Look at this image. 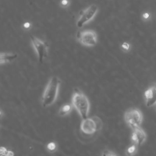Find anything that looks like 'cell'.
I'll use <instances>...</instances> for the list:
<instances>
[{
  "instance_id": "1",
  "label": "cell",
  "mask_w": 156,
  "mask_h": 156,
  "mask_svg": "<svg viewBox=\"0 0 156 156\" xmlns=\"http://www.w3.org/2000/svg\"><path fill=\"white\" fill-rule=\"evenodd\" d=\"M61 81L57 76H52L49 80L41 96V104L44 107L52 105L56 101Z\"/></svg>"
},
{
  "instance_id": "2",
  "label": "cell",
  "mask_w": 156,
  "mask_h": 156,
  "mask_svg": "<svg viewBox=\"0 0 156 156\" xmlns=\"http://www.w3.org/2000/svg\"><path fill=\"white\" fill-rule=\"evenodd\" d=\"M72 103L82 119L88 117L90 105L88 99L84 93L76 90L72 97Z\"/></svg>"
},
{
  "instance_id": "3",
  "label": "cell",
  "mask_w": 156,
  "mask_h": 156,
  "mask_svg": "<svg viewBox=\"0 0 156 156\" xmlns=\"http://www.w3.org/2000/svg\"><path fill=\"white\" fill-rule=\"evenodd\" d=\"M102 126V122L97 116L83 119L80 124L81 132L86 135H91L100 130Z\"/></svg>"
},
{
  "instance_id": "4",
  "label": "cell",
  "mask_w": 156,
  "mask_h": 156,
  "mask_svg": "<svg viewBox=\"0 0 156 156\" xmlns=\"http://www.w3.org/2000/svg\"><path fill=\"white\" fill-rule=\"evenodd\" d=\"M98 6L96 4H91L83 10L77 20L76 26L77 27H82L84 25L90 23L96 16L98 12Z\"/></svg>"
},
{
  "instance_id": "5",
  "label": "cell",
  "mask_w": 156,
  "mask_h": 156,
  "mask_svg": "<svg viewBox=\"0 0 156 156\" xmlns=\"http://www.w3.org/2000/svg\"><path fill=\"white\" fill-rule=\"evenodd\" d=\"M30 41L38 60L42 62L48 57L49 52L48 44L46 41L32 35L30 36Z\"/></svg>"
},
{
  "instance_id": "6",
  "label": "cell",
  "mask_w": 156,
  "mask_h": 156,
  "mask_svg": "<svg viewBox=\"0 0 156 156\" xmlns=\"http://www.w3.org/2000/svg\"><path fill=\"white\" fill-rule=\"evenodd\" d=\"M143 114L138 108L129 109L124 113V120L132 129L140 127L143 122Z\"/></svg>"
},
{
  "instance_id": "7",
  "label": "cell",
  "mask_w": 156,
  "mask_h": 156,
  "mask_svg": "<svg viewBox=\"0 0 156 156\" xmlns=\"http://www.w3.org/2000/svg\"><path fill=\"white\" fill-rule=\"evenodd\" d=\"M78 41L86 47H93L98 43V35L93 30H86L80 31L77 34Z\"/></svg>"
},
{
  "instance_id": "8",
  "label": "cell",
  "mask_w": 156,
  "mask_h": 156,
  "mask_svg": "<svg viewBox=\"0 0 156 156\" xmlns=\"http://www.w3.org/2000/svg\"><path fill=\"white\" fill-rule=\"evenodd\" d=\"M146 138L147 135L145 131L140 126L132 129L131 140L133 144L139 147L146 141Z\"/></svg>"
},
{
  "instance_id": "9",
  "label": "cell",
  "mask_w": 156,
  "mask_h": 156,
  "mask_svg": "<svg viewBox=\"0 0 156 156\" xmlns=\"http://www.w3.org/2000/svg\"><path fill=\"white\" fill-rule=\"evenodd\" d=\"M145 104L147 107H151L156 104V83L150 86L144 93Z\"/></svg>"
},
{
  "instance_id": "10",
  "label": "cell",
  "mask_w": 156,
  "mask_h": 156,
  "mask_svg": "<svg viewBox=\"0 0 156 156\" xmlns=\"http://www.w3.org/2000/svg\"><path fill=\"white\" fill-rule=\"evenodd\" d=\"M17 54L12 52H1L0 54L1 65L12 62L17 58Z\"/></svg>"
},
{
  "instance_id": "11",
  "label": "cell",
  "mask_w": 156,
  "mask_h": 156,
  "mask_svg": "<svg viewBox=\"0 0 156 156\" xmlns=\"http://www.w3.org/2000/svg\"><path fill=\"white\" fill-rule=\"evenodd\" d=\"M72 110V106L70 104H65L63 105L59 110L58 114L60 116H64L69 114Z\"/></svg>"
},
{
  "instance_id": "12",
  "label": "cell",
  "mask_w": 156,
  "mask_h": 156,
  "mask_svg": "<svg viewBox=\"0 0 156 156\" xmlns=\"http://www.w3.org/2000/svg\"><path fill=\"white\" fill-rule=\"evenodd\" d=\"M138 146L134 144H132L131 146H130L129 147H127L126 151V154L127 156H133L134 155H135L137 152V150H138Z\"/></svg>"
},
{
  "instance_id": "13",
  "label": "cell",
  "mask_w": 156,
  "mask_h": 156,
  "mask_svg": "<svg viewBox=\"0 0 156 156\" xmlns=\"http://www.w3.org/2000/svg\"><path fill=\"white\" fill-rule=\"evenodd\" d=\"M1 156H14V154L11 151H7L5 147H1Z\"/></svg>"
},
{
  "instance_id": "14",
  "label": "cell",
  "mask_w": 156,
  "mask_h": 156,
  "mask_svg": "<svg viewBox=\"0 0 156 156\" xmlns=\"http://www.w3.org/2000/svg\"><path fill=\"white\" fill-rule=\"evenodd\" d=\"M69 5H70L69 0H61L60 2V6L63 9L68 8L69 6Z\"/></svg>"
},
{
  "instance_id": "15",
  "label": "cell",
  "mask_w": 156,
  "mask_h": 156,
  "mask_svg": "<svg viewBox=\"0 0 156 156\" xmlns=\"http://www.w3.org/2000/svg\"><path fill=\"white\" fill-rule=\"evenodd\" d=\"M57 146L55 143L54 142H51L47 144V149L50 151V152H54L56 150Z\"/></svg>"
},
{
  "instance_id": "16",
  "label": "cell",
  "mask_w": 156,
  "mask_h": 156,
  "mask_svg": "<svg viewBox=\"0 0 156 156\" xmlns=\"http://www.w3.org/2000/svg\"><path fill=\"white\" fill-rule=\"evenodd\" d=\"M121 49L125 51V52H127L130 50V45L129 43L127 42H123L121 46Z\"/></svg>"
},
{
  "instance_id": "17",
  "label": "cell",
  "mask_w": 156,
  "mask_h": 156,
  "mask_svg": "<svg viewBox=\"0 0 156 156\" xmlns=\"http://www.w3.org/2000/svg\"><path fill=\"white\" fill-rule=\"evenodd\" d=\"M32 27V24L30 22H26L23 24V27L25 30H30Z\"/></svg>"
},
{
  "instance_id": "18",
  "label": "cell",
  "mask_w": 156,
  "mask_h": 156,
  "mask_svg": "<svg viewBox=\"0 0 156 156\" xmlns=\"http://www.w3.org/2000/svg\"><path fill=\"white\" fill-rule=\"evenodd\" d=\"M102 156H116L115 155V154H114L113 152L110 151H105Z\"/></svg>"
},
{
  "instance_id": "19",
  "label": "cell",
  "mask_w": 156,
  "mask_h": 156,
  "mask_svg": "<svg viewBox=\"0 0 156 156\" xmlns=\"http://www.w3.org/2000/svg\"><path fill=\"white\" fill-rule=\"evenodd\" d=\"M142 16H143V19H144V20H147V19H149V17H150V13H147V12H145V13H144L143 14Z\"/></svg>"
}]
</instances>
